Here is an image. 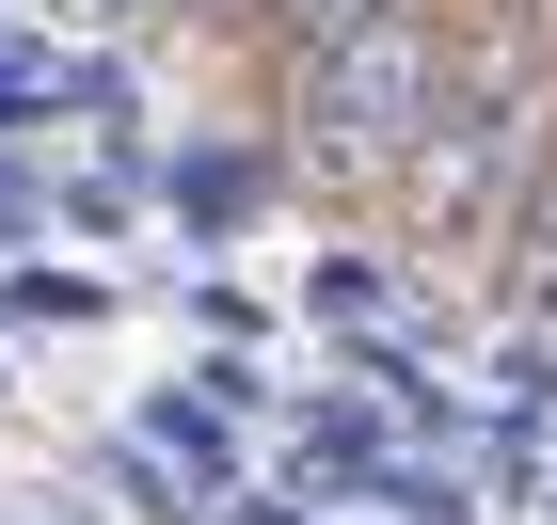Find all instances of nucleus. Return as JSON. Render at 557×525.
<instances>
[{
  "instance_id": "obj_1",
  "label": "nucleus",
  "mask_w": 557,
  "mask_h": 525,
  "mask_svg": "<svg viewBox=\"0 0 557 525\" xmlns=\"http://www.w3.org/2000/svg\"><path fill=\"white\" fill-rule=\"evenodd\" d=\"M446 96H462V16L446 0H398V16H367V33L287 64V175L383 208V175L446 128Z\"/></svg>"
},
{
  "instance_id": "obj_2",
  "label": "nucleus",
  "mask_w": 557,
  "mask_h": 525,
  "mask_svg": "<svg viewBox=\"0 0 557 525\" xmlns=\"http://www.w3.org/2000/svg\"><path fill=\"white\" fill-rule=\"evenodd\" d=\"M271 191H287V143H239V128H208V143H175V160H160V208L191 223V255L256 239V223H271Z\"/></svg>"
},
{
  "instance_id": "obj_3",
  "label": "nucleus",
  "mask_w": 557,
  "mask_h": 525,
  "mask_svg": "<svg viewBox=\"0 0 557 525\" xmlns=\"http://www.w3.org/2000/svg\"><path fill=\"white\" fill-rule=\"evenodd\" d=\"M144 446H160V462H175V478H191V493H208V510H223V493H239V414H223V398L160 383V398H144Z\"/></svg>"
},
{
  "instance_id": "obj_4",
  "label": "nucleus",
  "mask_w": 557,
  "mask_h": 525,
  "mask_svg": "<svg viewBox=\"0 0 557 525\" xmlns=\"http://www.w3.org/2000/svg\"><path fill=\"white\" fill-rule=\"evenodd\" d=\"M112 318V271H64V255H0V335H96Z\"/></svg>"
},
{
  "instance_id": "obj_5",
  "label": "nucleus",
  "mask_w": 557,
  "mask_h": 525,
  "mask_svg": "<svg viewBox=\"0 0 557 525\" xmlns=\"http://www.w3.org/2000/svg\"><path fill=\"white\" fill-rule=\"evenodd\" d=\"M494 303H510L525 335H557V160H542V191L510 208V239H494Z\"/></svg>"
},
{
  "instance_id": "obj_6",
  "label": "nucleus",
  "mask_w": 557,
  "mask_h": 525,
  "mask_svg": "<svg viewBox=\"0 0 557 525\" xmlns=\"http://www.w3.org/2000/svg\"><path fill=\"white\" fill-rule=\"evenodd\" d=\"M48 223L128 239V223H144V160H128V143H112V160H64V175H48Z\"/></svg>"
},
{
  "instance_id": "obj_7",
  "label": "nucleus",
  "mask_w": 557,
  "mask_h": 525,
  "mask_svg": "<svg viewBox=\"0 0 557 525\" xmlns=\"http://www.w3.org/2000/svg\"><path fill=\"white\" fill-rule=\"evenodd\" d=\"M0 128H64V33L0 16Z\"/></svg>"
},
{
  "instance_id": "obj_8",
  "label": "nucleus",
  "mask_w": 557,
  "mask_h": 525,
  "mask_svg": "<svg viewBox=\"0 0 557 525\" xmlns=\"http://www.w3.org/2000/svg\"><path fill=\"white\" fill-rule=\"evenodd\" d=\"M223 16H239L271 64H302V48H335V33H367V16H398V0H223Z\"/></svg>"
},
{
  "instance_id": "obj_9",
  "label": "nucleus",
  "mask_w": 557,
  "mask_h": 525,
  "mask_svg": "<svg viewBox=\"0 0 557 525\" xmlns=\"http://www.w3.org/2000/svg\"><path fill=\"white\" fill-rule=\"evenodd\" d=\"M96 478L128 493L144 525H223V510H208V493H191V478H175V462H160V446H144V430H112V462H96Z\"/></svg>"
},
{
  "instance_id": "obj_10",
  "label": "nucleus",
  "mask_w": 557,
  "mask_h": 525,
  "mask_svg": "<svg viewBox=\"0 0 557 525\" xmlns=\"http://www.w3.org/2000/svg\"><path fill=\"white\" fill-rule=\"evenodd\" d=\"M302 318H335V335H383V318H398V271H367V255H319V271H302Z\"/></svg>"
},
{
  "instance_id": "obj_11",
  "label": "nucleus",
  "mask_w": 557,
  "mask_h": 525,
  "mask_svg": "<svg viewBox=\"0 0 557 525\" xmlns=\"http://www.w3.org/2000/svg\"><path fill=\"white\" fill-rule=\"evenodd\" d=\"M510 398H525V414H557V335H510Z\"/></svg>"
},
{
  "instance_id": "obj_12",
  "label": "nucleus",
  "mask_w": 557,
  "mask_h": 525,
  "mask_svg": "<svg viewBox=\"0 0 557 525\" xmlns=\"http://www.w3.org/2000/svg\"><path fill=\"white\" fill-rule=\"evenodd\" d=\"M33 223H48V191H33L16 160H0V255H33Z\"/></svg>"
},
{
  "instance_id": "obj_13",
  "label": "nucleus",
  "mask_w": 557,
  "mask_h": 525,
  "mask_svg": "<svg viewBox=\"0 0 557 525\" xmlns=\"http://www.w3.org/2000/svg\"><path fill=\"white\" fill-rule=\"evenodd\" d=\"M96 33H160V16H191V0H81Z\"/></svg>"
},
{
  "instance_id": "obj_14",
  "label": "nucleus",
  "mask_w": 557,
  "mask_h": 525,
  "mask_svg": "<svg viewBox=\"0 0 557 525\" xmlns=\"http://www.w3.org/2000/svg\"><path fill=\"white\" fill-rule=\"evenodd\" d=\"M223 525H319L302 493H223Z\"/></svg>"
},
{
  "instance_id": "obj_15",
  "label": "nucleus",
  "mask_w": 557,
  "mask_h": 525,
  "mask_svg": "<svg viewBox=\"0 0 557 525\" xmlns=\"http://www.w3.org/2000/svg\"><path fill=\"white\" fill-rule=\"evenodd\" d=\"M542 510H557V493H542Z\"/></svg>"
}]
</instances>
